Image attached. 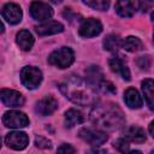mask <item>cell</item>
I'll return each instance as SVG.
<instances>
[{
    "label": "cell",
    "mask_w": 154,
    "mask_h": 154,
    "mask_svg": "<svg viewBox=\"0 0 154 154\" xmlns=\"http://www.w3.org/2000/svg\"><path fill=\"white\" fill-rule=\"evenodd\" d=\"M153 125H154V123L152 122V123L149 124V134H150L152 136H154V135H153Z\"/></svg>",
    "instance_id": "obj_29"
},
{
    "label": "cell",
    "mask_w": 154,
    "mask_h": 154,
    "mask_svg": "<svg viewBox=\"0 0 154 154\" xmlns=\"http://www.w3.org/2000/svg\"><path fill=\"white\" fill-rule=\"evenodd\" d=\"M17 45L23 51H29L34 45V37L28 30H20L16 37Z\"/></svg>",
    "instance_id": "obj_19"
},
{
    "label": "cell",
    "mask_w": 154,
    "mask_h": 154,
    "mask_svg": "<svg viewBox=\"0 0 154 154\" xmlns=\"http://www.w3.org/2000/svg\"><path fill=\"white\" fill-rule=\"evenodd\" d=\"M35 144L36 147L41 148V149H47V148H51L52 144H51V141L45 138V137H41V136H37L35 138Z\"/></svg>",
    "instance_id": "obj_26"
},
{
    "label": "cell",
    "mask_w": 154,
    "mask_h": 154,
    "mask_svg": "<svg viewBox=\"0 0 154 154\" xmlns=\"http://www.w3.org/2000/svg\"><path fill=\"white\" fill-rule=\"evenodd\" d=\"M2 123L7 128L19 129L29 125V118L25 113L19 111H8L2 116Z\"/></svg>",
    "instance_id": "obj_5"
},
{
    "label": "cell",
    "mask_w": 154,
    "mask_h": 154,
    "mask_svg": "<svg viewBox=\"0 0 154 154\" xmlns=\"http://www.w3.org/2000/svg\"><path fill=\"white\" fill-rule=\"evenodd\" d=\"M20 81L28 89H35L42 81V72L35 66H25L20 71Z\"/></svg>",
    "instance_id": "obj_4"
},
{
    "label": "cell",
    "mask_w": 154,
    "mask_h": 154,
    "mask_svg": "<svg viewBox=\"0 0 154 154\" xmlns=\"http://www.w3.org/2000/svg\"><path fill=\"white\" fill-rule=\"evenodd\" d=\"M4 30H5V28H4V24H2V22L0 20V34H2V32H4Z\"/></svg>",
    "instance_id": "obj_30"
},
{
    "label": "cell",
    "mask_w": 154,
    "mask_h": 154,
    "mask_svg": "<svg viewBox=\"0 0 154 154\" xmlns=\"http://www.w3.org/2000/svg\"><path fill=\"white\" fill-rule=\"evenodd\" d=\"M113 146H114V148H116L118 152H120V153H126V152H129V142H128V140H125V138H119V140H117Z\"/></svg>",
    "instance_id": "obj_25"
},
{
    "label": "cell",
    "mask_w": 154,
    "mask_h": 154,
    "mask_svg": "<svg viewBox=\"0 0 154 154\" xmlns=\"http://www.w3.org/2000/svg\"><path fill=\"white\" fill-rule=\"evenodd\" d=\"M137 64L141 69H148L150 66V57H141Z\"/></svg>",
    "instance_id": "obj_27"
},
{
    "label": "cell",
    "mask_w": 154,
    "mask_h": 154,
    "mask_svg": "<svg viewBox=\"0 0 154 154\" xmlns=\"http://www.w3.org/2000/svg\"><path fill=\"white\" fill-rule=\"evenodd\" d=\"M0 99L4 102V105L8 107H19L24 103L23 95L13 89H1L0 90Z\"/></svg>",
    "instance_id": "obj_10"
},
{
    "label": "cell",
    "mask_w": 154,
    "mask_h": 154,
    "mask_svg": "<svg viewBox=\"0 0 154 154\" xmlns=\"http://www.w3.org/2000/svg\"><path fill=\"white\" fill-rule=\"evenodd\" d=\"M148 1H153V0H148Z\"/></svg>",
    "instance_id": "obj_33"
},
{
    "label": "cell",
    "mask_w": 154,
    "mask_h": 154,
    "mask_svg": "<svg viewBox=\"0 0 154 154\" xmlns=\"http://www.w3.org/2000/svg\"><path fill=\"white\" fill-rule=\"evenodd\" d=\"M1 16L10 24H18L22 20L23 13L18 5L10 2V4L4 5V7L1 8Z\"/></svg>",
    "instance_id": "obj_11"
},
{
    "label": "cell",
    "mask_w": 154,
    "mask_h": 154,
    "mask_svg": "<svg viewBox=\"0 0 154 154\" xmlns=\"http://www.w3.org/2000/svg\"><path fill=\"white\" fill-rule=\"evenodd\" d=\"M91 120L102 129L116 130L123 126L124 117L117 105H97L91 111Z\"/></svg>",
    "instance_id": "obj_2"
},
{
    "label": "cell",
    "mask_w": 154,
    "mask_h": 154,
    "mask_svg": "<svg viewBox=\"0 0 154 154\" xmlns=\"http://www.w3.org/2000/svg\"><path fill=\"white\" fill-rule=\"evenodd\" d=\"M142 91L144 94L146 101L150 109L154 108V83L153 79L147 78L142 82Z\"/></svg>",
    "instance_id": "obj_20"
},
{
    "label": "cell",
    "mask_w": 154,
    "mask_h": 154,
    "mask_svg": "<svg viewBox=\"0 0 154 154\" xmlns=\"http://www.w3.org/2000/svg\"><path fill=\"white\" fill-rule=\"evenodd\" d=\"M83 2L89 7L99 11H105L109 6V0H83Z\"/></svg>",
    "instance_id": "obj_24"
},
{
    "label": "cell",
    "mask_w": 154,
    "mask_h": 154,
    "mask_svg": "<svg viewBox=\"0 0 154 154\" xmlns=\"http://www.w3.org/2000/svg\"><path fill=\"white\" fill-rule=\"evenodd\" d=\"M108 65H109L111 70L116 73H119L123 79H125V81L130 79V71H129L128 66L125 65L124 60L122 59V57H117V55L111 57L108 60Z\"/></svg>",
    "instance_id": "obj_14"
},
{
    "label": "cell",
    "mask_w": 154,
    "mask_h": 154,
    "mask_svg": "<svg viewBox=\"0 0 154 154\" xmlns=\"http://www.w3.org/2000/svg\"><path fill=\"white\" fill-rule=\"evenodd\" d=\"M85 75H87V83L91 87V88H99L100 83L103 81V75L100 70L99 66H90L87 71H85Z\"/></svg>",
    "instance_id": "obj_15"
},
{
    "label": "cell",
    "mask_w": 154,
    "mask_h": 154,
    "mask_svg": "<svg viewBox=\"0 0 154 154\" xmlns=\"http://www.w3.org/2000/svg\"><path fill=\"white\" fill-rule=\"evenodd\" d=\"M0 147H1V137H0Z\"/></svg>",
    "instance_id": "obj_32"
},
{
    "label": "cell",
    "mask_w": 154,
    "mask_h": 154,
    "mask_svg": "<svg viewBox=\"0 0 154 154\" xmlns=\"http://www.w3.org/2000/svg\"><path fill=\"white\" fill-rule=\"evenodd\" d=\"M83 120H84L83 114L75 108H71L65 113V125L67 128H72L77 124H81L83 123Z\"/></svg>",
    "instance_id": "obj_21"
},
{
    "label": "cell",
    "mask_w": 154,
    "mask_h": 154,
    "mask_svg": "<svg viewBox=\"0 0 154 154\" xmlns=\"http://www.w3.org/2000/svg\"><path fill=\"white\" fill-rule=\"evenodd\" d=\"M79 137L85 141L87 143L91 144V146H101L107 141V135L103 131L100 130H95V129H89V128H83L79 130L78 132Z\"/></svg>",
    "instance_id": "obj_6"
},
{
    "label": "cell",
    "mask_w": 154,
    "mask_h": 154,
    "mask_svg": "<svg viewBox=\"0 0 154 154\" xmlns=\"http://www.w3.org/2000/svg\"><path fill=\"white\" fill-rule=\"evenodd\" d=\"M5 142L10 148L16 150H22L29 144V137L23 131H12L6 135Z\"/></svg>",
    "instance_id": "obj_9"
},
{
    "label": "cell",
    "mask_w": 154,
    "mask_h": 154,
    "mask_svg": "<svg viewBox=\"0 0 154 154\" xmlns=\"http://www.w3.org/2000/svg\"><path fill=\"white\" fill-rule=\"evenodd\" d=\"M60 89L66 97L77 105L87 106L96 101L91 87L87 83V81L84 82L78 76H69L65 82L60 84Z\"/></svg>",
    "instance_id": "obj_1"
},
{
    "label": "cell",
    "mask_w": 154,
    "mask_h": 154,
    "mask_svg": "<svg viewBox=\"0 0 154 154\" xmlns=\"http://www.w3.org/2000/svg\"><path fill=\"white\" fill-rule=\"evenodd\" d=\"M124 101L130 108H140L142 106V97L134 88L126 89V91L124 93Z\"/></svg>",
    "instance_id": "obj_17"
},
{
    "label": "cell",
    "mask_w": 154,
    "mask_h": 154,
    "mask_svg": "<svg viewBox=\"0 0 154 154\" xmlns=\"http://www.w3.org/2000/svg\"><path fill=\"white\" fill-rule=\"evenodd\" d=\"M30 14L34 19L38 22H45V20H48L53 16V10L46 2L32 1L30 5Z\"/></svg>",
    "instance_id": "obj_7"
},
{
    "label": "cell",
    "mask_w": 154,
    "mask_h": 154,
    "mask_svg": "<svg viewBox=\"0 0 154 154\" xmlns=\"http://www.w3.org/2000/svg\"><path fill=\"white\" fill-rule=\"evenodd\" d=\"M51 2H53V4H60L63 0H49Z\"/></svg>",
    "instance_id": "obj_31"
},
{
    "label": "cell",
    "mask_w": 154,
    "mask_h": 154,
    "mask_svg": "<svg viewBox=\"0 0 154 154\" xmlns=\"http://www.w3.org/2000/svg\"><path fill=\"white\" fill-rule=\"evenodd\" d=\"M122 46V40L118 35H114V34H109L105 37L103 40V47L106 51H109V52H116Z\"/></svg>",
    "instance_id": "obj_22"
},
{
    "label": "cell",
    "mask_w": 154,
    "mask_h": 154,
    "mask_svg": "<svg viewBox=\"0 0 154 154\" xmlns=\"http://www.w3.org/2000/svg\"><path fill=\"white\" fill-rule=\"evenodd\" d=\"M102 31V24L100 23L99 19L95 18H88L84 19L78 29V34L82 37H94L96 35H99Z\"/></svg>",
    "instance_id": "obj_8"
},
{
    "label": "cell",
    "mask_w": 154,
    "mask_h": 154,
    "mask_svg": "<svg viewBox=\"0 0 154 154\" xmlns=\"http://www.w3.org/2000/svg\"><path fill=\"white\" fill-rule=\"evenodd\" d=\"M57 108H58V101L53 96L48 95V96H45L43 99H41L36 103L35 111L40 116L45 117V116H51L53 112H55Z\"/></svg>",
    "instance_id": "obj_12"
},
{
    "label": "cell",
    "mask_w": 154,
    "mask_h": 154,
    "mask_svg": "<svg viewBox=\"0 0 154 154\" xmlns=\"http://www.w3.org/2000/svg\"><path fill=\"white\" fill-rule=\"evenodd\" d=\"M64 30V25L59 22L54 20H47L37 26H35V31L40 36H47V35H54L58 32H61Z\"/></svg>",
    "instance_id": "obj_13"
},
{
    "label": "cell",
    "mask_w": 154,
    "mask_h": 154,
    "mask_svg": "<svg viewBox=\"0 0 154 154\" xmlns=\"http://www.w3.org/2000/svg\"><path fill=\"white\" fill-rule=\"evenodd\" d=\"M122 46L125 51L128 52H137L142 49V42L140 38L135 37V36H128L123 42Z\"/></svg>",
    "instance_id": "obj_23"
},
{
    "label": "cell",
    "mask_w": 154,
    "mask_h": 154,
    "mask_svg": "<svg viewBox=\"0 0 154 154\" xmlns=\"http://www.w3.org/2000/svg\"><path fill=\"white\" fill-rule=\"evenodd\" d=\"M58 152L59 153H75L76 149L70 144H63L61 147L58 148Z\"/></svg>",
    "instance_id": "obj_28"
},
{
    "label": "cell",
    "mask_w": 154,
    "mask_h": 154,
    "mask_svg": "<svg viewBox=\"0 0 154 154\" xmlns=\"http://www.w3.org/2000/svg\"><path fill=\"white\" fill-rule=\"evenodd\" d=\"M116 12L123 18H130L135 13V6L130 0H118L116 2Z\"/></svg>",
    "instance_id": "obj_16"
},
{
    "label": "cell",
    "mask_w": 154,
    "mask_h": 154,
    "mask_svg": "<svg viewBox=\"0 0 154 154\" xmlns=\"http://www.w3.org/2000/svg\"><path fill=\"white\" fill-rule=\"evenodd\" d=\"M73 60H75V53L69 47H61L59 49H55L48 57V63L59 69L69 67L73 63Z\"/></svg>",
    "instance_id": "obj_3"
},
{
    "label": "cell",
    "mask_w": 154,
    "mask_h": 154,
    "mask_svg": "<svg viewBox=\"0 0 154 154\" xmlns=\"http://www.w3.org/2000/svg\"><path fill=\"white\" fill-rule=\"evenodd\" d=\"M125 138L128 141H132V142H136V143H142L146 141V134H144V130L141 129L140 126H136V125H132V126H129L125 132Z\"/></svg>",
    "instance_id": "obj_18"
}]
</instances>
